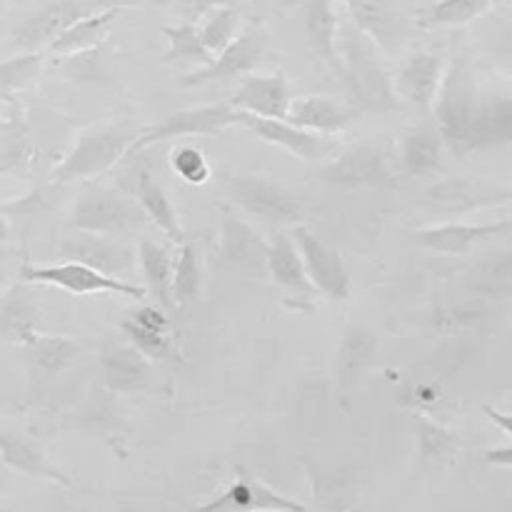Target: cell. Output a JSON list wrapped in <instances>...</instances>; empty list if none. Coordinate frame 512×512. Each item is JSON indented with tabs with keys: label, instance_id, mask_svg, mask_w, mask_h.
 Listing matches in <instances>:
<instances>
[{
	"label": "cell",
	"instance_id": "obj_1",
	"mask_svg": "<svg viewBox=\"0 0 512 512\" xmlns=\"http://www.w3.org/2000/svg\"><path fill=\"white\" fill-rule=\"evenodd\" d=\"M433 118L445 148L458 158L508 148L512 143L510 78L480 63L470 50H460L445 65Z\"/></svg>",
	"mask_w": 512,
	"mask_h": 512
},
{
	"label": "cell",
	"instance_id": "obj_2",
	"mask_svg": "<svg viewBox=\"0 0 512 512\" xmlns=\"http://www.w3.org/2000/svg\"><path fill=\"white\" fill-rule=\"evenodd\" d=\"M338 73L345 80L355 108L373 110V113L400 108L388 58L380 53L373 40L365 38L353 25H340Z\"/></svg>",
	"mask_w": 512,
	"mask_h": 512
},
{
	"label": "cell",
	"instance_id": "obj_3",
	"mask_svg": "<svg viewBox=\"0 0 512 512\" xmlns=\"http://www.w3.org/2000/svg\"><path fill=\"white\" fill-rule=\"evenodd\" d=\"M140 138V130L128 123L98 125L90 128L75 140L73 148L65 153V158L50 170L48 180L53 185L73 183V180L95 178L103 170L113 168L118 160L133 150L135 140Z\"/></svg>",
	"mask_w": 512,
	"mask_h": 512
},
{
	"label": "cell",
	"instance_id": "obj_4",
	"mask_svg": "<svg viewBox=\"0 0 512 512\" xmlns=\"http://www.w3.org/2000/svg\"><path fill=\"white\" fill-rule=\"evenodd\" d=\"M228 198L250 218L268 225H303L308 220V208L303 200L263 173H238L225 178Z\"/></svg>",
	"mask_w": 512,
	"mask_h": 512
},
{
	"label": "cell",
	"instance_id": "obj_5",
	"mask_svg": "<svg viewBox=\"0 0 512 512\" xmlns=\"http://www.w3.org/2000/svg\"><path fill=\"white\" fill-rule=\"evenodd\" d=\"M70 220H73L75 230L110 235V238L125 233V230L148 225V218L140 205L130 198V193L98 183H90L80 190Z\"/></svg>",
	"mask_w": 512,
	"mask_h": 512
},
{
	"label": "cell",
	"instance_id": "obj_6",
	"mask_svg": "<svg viewBox=\"0 0 512 512\" xmlns=\"http://www.w3.org/2000/svg\"><path fill=\"white\" fill-rule=\"evenodd\" d=\"M20 283L25 285H50V288L65 290L70 295H95V293H118L125 298L145 300V288L125 283L120 278L98 273L83 263L60 260V263H25L20 268Z\"/></svg>",
	"mask_w": 512,
	"mask_h": 512
},
{
	"label": "cell",
	"instance_id": "obj_7",
	"mask_svg": "<svg viewBox=\"0 0 512 512\" xmlns=\"http://www.w3.org/2000/svg\"><path fill=\"white\" fill-rule=\"evenodd\" d=\"M270 35L260 23H250L248 28L238 30L233 40L210 60L208 65H200L198 70L188 73L183 78L185 88L210 83V80H230L243 78V75L255 73L268 58Z\"/></svg>",
	"mask_w": 512,
	"mask_h": 512
},
{
	"label": "cell",
	"instance_id": "obj_8",
	"mask_svg": "<svg viewBox=\"0 0 512 512\" xmlns=\"http://www.w3.org/2000/svg\"><path fill=\"white\" fill-rule=\"evenodd\" d=\"M240 113L225 103L198 105V108H183L170 113L160 123L150 125L140 133L130 153L150 148V145L165 143L175 138H200V135H220L228 128H238Z\"/></svg>",
	"mask_w": 512,
	"mask_h": 512
},
{
	"label": "cell",
	"instance_id": "obj_9",
	"mask_svg": "<svg viewBox=\"0 0 512 512\" xmlns=\"http://www.w3.org/2000/svg\"><path fill=\"white\" fill-rule=\"evenodd\" d=\"M113 5L115 3H108V0H55V3L40 8L35 15H30L28 20H23L15 28L10 43L20 53H43V48H48L75 20L98 13V10L113 8Z\"/></svg>",
	"mask_w": 512,
	"mask_h": 512
},
{
	"label": "cell",
	"instance_id": "obj_10",
	"mask_svg": "<svg viewBox=\"0 0 512 512\" xmlns=\"http://www.w3.org/2000/svg\"><path fill=\"white\" fill-rule=\"evenodd\" d=\"M290 240L298 248L300 260H303L305 275H308L310 285L315 288V293H323L330 300H348L350 298V273L345 260L340 258V253L330 245H325L313 230H308L305 225H295L290 230Z\"/></svg>",
	"mask_w": 512,
	"mask_h": 512
},
{
	"label": "cell",
	"instance_id": "obj_11",
	"mask_svg": "<svg viewBox=\"0 0 512 512\" xmlns=\"http://www.w3.org/2000/svg\"><path fill=\"white\" fill-rule=\"evenodd\" d=\"M393 160L380 143H355L333 155L320 178L338 188H370L393 180Z\"/></svg>",
	"mask_w": 512,
	"mask_h": 512
},
{
	"label": "cell",
	"instance_id": "obj_12",
	"mask_svg": "<svg viewBox=\"0 0 512 512\" xmlns=\"http://www.w3.org/2000/svg\"><path fill=\"white\" fill-rule=\"evenodd\" d=\"M218 255L220 263L233 273L248 278L268 275V240H263V235L233 210H223L220 215Z\"/></svg>",
	"mask_w": 512,
	"mask_h": 512
},
{
	"label": "cell",
	"instance_id": "obj_13",
	"mask_svg": "<svg viewBox=\"0 0 512 512\" xmlns=\"http://www.w3.org/2000/svg\"><path fill=\"white\" fill-rule=\"evenodd\" d=\"M188 512H305V505L273 490L245 468H238V475L223 493Z\"/></svg>",
	"mask_w": 512,
	"mask_h": 512
},
{
	"label": "cell",
	"instance_id": "obj_14",
	"mask_svg": "<svg viewBox=\"0 0 512 512\" xmlns=\"http://www.w3.org/2000/svg\"><path fill=\"white\" fill-rule=\"evenodd\" d=\"M353 28L378 45L385 58H395L410 43V23L390 0H343Z\"/></svg>",
	"mask_w": 512,
	"mask_h": 512
},
{
	"label": "cell",
	"instance_id": "obj_15",
	"mask_svg": "<svg viewBox=\"0 0 512 512\" xmlns=\"http://www.w3.org/2000/svg\"><path fill=\"white\" fill-rule=\"evenodd\" d=\"M512 193L498 185L483 183V180L470 178H450L440 180L425 193L423 208L433 210L438 215H463L473 210L490 208V205H508Z\"/></svg>",
	"mask_w": 512,
	"mask_h": 512
},
{
	"label": "cell",
	"instance_id": "obj_16",
	"mask_svg": "<svg viewBox=\"0 0 512 512\" xmlns=\"http://www.w3.org/2000/svg\"><path fill=\"white\" fill-rule=\"evenodd\" d=\"M445 58L433 50H410L393 75L395 95L400 103H410L418 110H433L438 90L443 85Z\"/></svg>",
	"mask_w": 512,
	"mask_h": 512
},
{
	"label": "cell",
	"instance_id": "obj_17",
	"mask_svg": "<svg viewBox=\"0 0 512 512\" xmlns=\"http://www.w3.org/2000/svg\"><path fill=\"white\" fill-rule=\"evenodd\" d=\"M240 113V110H238ZM238 128H248L258 135L260 140L270 145H278V148L288 150L290 155L300 160H328L338 153V143L328 135L310 133V130L295 128V125L285 123V120H270V118H255V115L240 113Z\"/></svg>",
	"mask_w": 512,
	"mask_h": 512
},
{
	"label": "cell",
	"instance_id": "obj_18",
	"mask_svg": "<svg viewBox=\"0 0 512 512\" xmlns=\"http://www.w3.org/2000/svg\"><path fill=\"white\" fill-rule=\"evenodd\" d=\"M60 258L83 263L98 273L118 278L128 273L135 263V250L128 248L120 240H113L110 235H93L83 230H73L60 240Z\"/></svg>",
	"mask_w": 512,
	"mask_h": 512
},
{
	"label": "cell",
	"instance_id": "obj_19",
	"mask_svg": "<svg viewBox=\"0 0 512 512\" xmlns=\"http://www.w3.org/2000/svg\"><path fill=\"white\" fill-rule=\"evenodd\" d=\"M293 100V90L285 75L280 73H248L238 78L230 108L255 118L285 120Z\"/></svg>",
	"mask_w": 512,
	"mask_h": 512
},
{
	"label": "cell",
	"instance_id": "obj_20",
	"mask_svg": "<svg viewBox=\"0 0 512 512\" xmlns=\"http://www.w3.org/2000/svg\"><path fill=\"white\" fill-rule=\"evenodd\" d=\"M100 383L113 393H145L155 385V368L148 358L138 353L133 345L110 343L100 350L98 358Z\"/></svg>",
	"mask_w": 512,
	"mask_h": 512
},
{
	"label": "cell",
	"instance_id": "obj_21",
	"mask_svg": "<svg viewBox=\"0 0 512 512\" xmlns=\"http://www.w3.org/2000/svg\"><path fill=\"white\" fill-rule=\"evenodd\" d=\"M398 170L413 178L438 175L445 168V143L435 123L410 125L398 138Z\"/></svg>",
	"mask_w": 512,
	"mask_h": 512
},
{
	"label": "cell",
	"instance_id": "obj_22",
	"mask_svg": "<svg viewBox=\"0 0 512 512\" xmlns=\"http://www.w3.org/2000/svg\"><path fill=\"white\" fill-rule=\"evenodd\" d=\"M510 220H498V223H443V225H425L415 230V243L423 245L425 250H433L440 255H465L475 245L485 243L490 238L508 233Z\"/></svg>",
	"mask_w": 512,
	"mask_h": 512
},
{
	"label": "cell",
	"instance_id": "obj_23",
	"mask_svg": "<svg viewBox=\"0 0 512 512\" xmlns=\"http://www.w3.org/2000/svg\"><path fill=\"white\" fill-rule=\"evenodd\" d=\"M0 460H3L5 468L15 470L20 475H28V478L45 480V483L60 485V488L73 485L68 473H63L35 440L13 433V430L0 428Z\"/></svg>",
	"mask_w": 512,
	"mask_h": 512
},
{
	"label": "cell",
	"instance_id": "obj_24",
	"mask_svg": "<svg viewBox=\"0 0 512 512\" xmlns=\"http://www.w3.org/2000/svg\"><path fill=\"white\" fill-rule=\"evenodd\" d=\"M268 275L288 293L285 303L310 305L315 298V288L305 275L303 260L288 233H275L268 243Z\"/></svg>",
	"mask_w": 512,
	"mask_h": 512
},
{
	"label": "cell",
	"instance_id": "obj_25",
	"mask_svg": "<svg viewBox=\"0 0 512 512\" xmlns=\"http://www.w3.org/2000/svg\"><path fill=\"white\" fill-rule=\"evenodd\" d=\"M35 160V145L20 105L5 100V113L0 115V175L25 178Z\"/></svg>",
	"mask_w": 512,
	"mask_h": 512
},
{
	"label": "cell",
	"instance_id": "obj_26",
	"mask_svg": "<svg viewBox=\"0 0 512 512\" xmlns=\"http://www.w3.org/2000/svg\"><path fill=\"white\" fill-rule=\"evenodd\" d=\"M353 118L355 108H348L340 100L328 98V95H303V98L290 100L285 123L330 138L333 133H343Z\"/></svg>",
	"mask_w": 512,
	"mask_h": 512
},
{
	"label": "cell",
	"instance_id": "obj_27",
	"mask_svg": "<svg viewBox=\"0 0 512 512\" xmlns=\"http://www.w3.org/2000/svg\"><path fill=\"white\" fill-rule=\"evenodd\" d=\"M130 198L140 205V210L145 213L148 223H153L155 228L168 238V243H185V233L183 225H180L175 203L170 200V195L165 193L163 185H160L148 170H138V173H135Z\"/></svg>",
	"mask_w": 512,
	"mask_h": 512
},
{
	"label": "cell",
	"instance_id": "obj_28",
	"mask_svg": "<svg viewBox=\"0 0 512 512\" xmlns=\"http://www.w3.org/2000/svg\"><path fill=\"white\" fill-rule=\"evenodd\" d=\"M375 353H378V338L363 325H348L338 350V395L343 403H348L350 390L370 368Z\"/></svg>",
	"mask_w": 512,
	"mask_h": 512
},
{
	"label": "cell",
	"instance_id": "obj_29",
	"mask_svg": "<svg viewBox=\"0 0 512 512\" xmlns=\"http://www.w3.org/2000/svg\"><path fill=\"white\" fill-rule=\"evenodd\" d=\"M135 260L140 265V273L145 280V293L153 295L163 310H173V250L168 245H160L155 240L143 238L138 243V253Z\"/></svg>",
	"mask_w": 512,
	"mask_h": 512
},
{
	"label": "cell",
	"instance_id": "obj_30",
	"mask_svg": "<svg viewBox=\"0 0 512 512\" xmlns=\"http://www.w3.org/2000/svg\"><path fill=\"white\" fill-rule=\"evenodd\" d=\"M40 320H43V313H40L38 300L25 288V283L0 295V335L5 340H15L20 345L25 335L40 330Z\"/></svg>",
	"mask_w": 512,
	"mask_h": 512
},
{
	"label": "cell",
	"instance_id": "obj_31",
	"mask_svg": "<svg viewBox=\"0 0 512 512\" xmlns=\"http://www.w3.org/2000/svg\"><path fill=\"white\" fill-rule=\"evenodd\" d=\"M123 13V5H113V8L98 10L93 15H85V18L75 20L65 33H60L53 43L48 45L50 55H78L85 50H93L95 45L103 43V38L108 35V28L113 25V20Z\"/></svg>",
	"mask_w": 512,
	"mask_h": 512
},
{
	"label": "cell",
	"instance_id": "obj_32",
	"mask_svg": "<svg viewBox=\"0 0 512 512\" xmlns=\"http://www.w3.org/2000/svg\"><path fill=\"white\" fill-rule=\"evenodd\" d=\"M305 30L315 53L338 70V33L340 20L335 0H308L305 10Z\"/></svg>",
	"mask_w": 512,
	"mask_h": 512
},
{
	"label": "cell",
	"instance_id": "obj_33",
	"mask_svg": "<svg viewBox=\"0 0 512 512\" xmlns=\"http://www.w3.org/2000/svg\"><path fill=\"white\" fill-rule=\"evenodd\" d=\"M20 345L28 350L30 363L45 375H55L60 370H65L73 363L75 355H78V343L73 338L48 335L43 330H33L30 335H25V340Z\"/></svg>",
	"mask_w": 512,
	"mask_h": 512
},
{
	"label": "cell",
	"instance_id": "obj_34",
	"mask_svg": "<svg viewBox=\"0 0 512 512\" xmlns=\"http://www.w3.org/2000/svg\"><path fill=\"white\" fill-rule=\"evenodd\" d=\"M508 0H438L418 15L420 28H460Z\"/></svg>",
	"mask_w": 512,
	"mask_h": 512
},
{
	"label": "cell",
	"instance_id": "obj_35",
	"mask_svg": "<svg viewBox=\"0 0 512 512\" xmlns=\"http://www.w3.org/2000/svg\"><path fill=\"white\" fill-rule=\"evenodd\" d=\"M203 288V258H200V248L195 243H180L178 255L173 260V305L175 308H188L195 303Z\"/></svg>",
	"mask_w": 512,
	"mask_h": 512
},
{
	"label": "cell",
	"instance_id": "obj_36",
	"mask_svg": "<svg viewBox=\"0 0 512 512\" xmlns=\"http://www.w3.org/2000/svg\"><path fill=\"white\" fill-rule=\"evenodd\" d=\"M43 53H18L0 63V98L13 100L15 95L35 85L43 70Z\"/></svg>",
	"mask_w": 512,
	"mask_h": 512
},
{
	"label": "cell",
	"instance_id": "obj_37",
	"mask_svg": "<svg viewBox=\"0 0 512 512\" xmlns=\"http://www.w3.org/2000/svg\"><path fill=\"white\" fill-rule=\"evenodd\" d=\"M120 330H123L125 340L138 350L143 358H148L150 363H180V350L178 343H175L173 335L163 333H150V330H143L140 325H135L133 320H123L120 323Z\"/></svg>",
	"mask_w": 512,
	"mask_h": 512
},
{
	"label": "cell",
	"instance_id": "obj_38",
	"mask_svg": "<svg viewBox=\"0 0 512 512\" xmlns=\"http://www.w3.org/2000/svg\"><path fill=\"white\" fill-rule=\"evenodd\" d=\"M163 35L168 38L165 60H193V63H198V68L213 60V55L203 45V38H200L198 23H190L188 20V23L180 25H165Z\"/></svg>",
	"mask_w": 512,
	"mask_h": 512
},
{
	"label": "cell",
	"instance_id": "obj_39",
	"mask_svg": "<svg viewBox=\"0 0 512 512\" xmlns=\"http://www.w3.org/2000/svg\"><path fill=\"white\" fill-rule=\"evenodd\" d=\"M203 25L200 28V38H203V45L208 48V53L218 55L230 40L238 35V23H240V13L238 8L233 5H223V8L210 10L208 15H203Z\"/></svg>",
	"mask_w": 512,
	"mask_h": 512
},
{
	"label": "cell",
	"instance_id": "obj_40",
	"mask_svg": "<svg viewBox=\"0 0 512 512\" xmlns=\"http://www.w3.org/2000/svg\"><path fill=\"white\" fill-rule=\"evenodd\" d=\"M418 420V445H420V460L423 463H440V460L450 458L458 450V438L443 425L433 423L425 415H415Z\"/></svg>",
	"mask_w": 512,
	"mask_h": 512
},
{
	"label": "cell",
	"instance_id": "obj_41",
	"mask_svg": "<svg viewBox=\"0 0 512 512\" xmlns=\"http://www.w3.org/2000/svg\"><path fill=\"white\" fill-rule=\"evenodd\" d=\"M170 168L178 173L180 180H185L188 185H198V188L208 183L210 175H213L208 158H205L198 145H178V148H173Z\"/></svg>",
	"mask_w": 512,
	"mask_h": 512
},
{
	"label": "cell",
	"instance_id": "obj_42",
	"mask_svg": "<svg viewBox=\"0 0 512 512\" xmlns=\"http://www.w3.org/2000/svg\"><path fill=\"white\" fill-rule=\"evenodd\" d=\"M315 493L318 500L330 510L345 508L343 503H350V498L355 495V478L353 473H345V470H335V473H318L313 478Z\"/></svg>",
	"mask_w": 512,
	"mask_h": 512
},
{
	"label": "cell",
	"instance_id": "obj_43",
	"mask_svg": "<svg viewBox=\"0 0 512 512\" xmlns=\"http://www.w3.org/2000/svg\"><path fill=\"white\" fill-rule=\"evenodd\" d=\"M130 320H133L135 325H140L143 330H150V333L170 335V320L168 315H165V310L158 308V305H143V308L135 310Z\"/></svg>",
	"mask_w": 512,
	"mask_h": 512
},
{
	"label": "cell",
	"instance_id": "obj_44",
	"mask_svg": "<svg viewBox=\"0 0 512 512\" xmlns=\"http://www.w3.org/2000/svg\"><path fill=\"white\" fill-rule=\"evenodd\" d=\"M485 463L495 465V468H510L512 465L510 445H500V448L488 450V453H485Z\"/></svg>",
	"mask_w": 512,
	"mask_h": 512
},
{
	"label": "cell",
	"instance_id": "obj_45",
	"mask_svg": "<svg viewBox=\"0 0 512 512\" xmlns=\"http://www.w3.org/2000/svg\"><path fill=\"white\" fill-rule=\"evenodd\" d=\"M223 5H230V0H190V13H193V20H190V23H195L198 18L208 15L210 10L223 8Z\"/></svg>",
	"mask_w": 512,
	"mask_h": 512
},
{
	"label": "cell",
	"instance_id": "obj_46",
	"mask_svg": "<svg viewBox=\"0 0 512 512\" xmlns=\"http://www.w3.org/2000/svg\"><path fill=\"white\" fill-rule=\"evenodd\" d=\"M483 410H485V415H488V418L493 420L500 430H503L505 438H512V415L510 413H500V410L488 408V405H485Z\"/></svg>",
	"mask_w": 512,
	"mask_h": 512
},
{
	"label": "cell",
	"instance_id": "obj_47",
	"mask_svg": "<svg viewBox=\"0 0 512 512\" xmlns=\"http://www.w3.org/2000/svg\"><path fill=\"white\" fill-rule=\"evenodd\" d=\"M13 238V233H10V223H8V215L3 213V208H0V245L8 243V240Z\"/></svg>",
	"mask_w": 512,
	"mask_h": 512
},
{
	"label": "cell",
	"instance_id": "obj_48",
	"mask_svg": "<svg viewBox=\"0 0 512 512\" xmlns=\"http://www.w3.org/2000/svg\"><path fill=\"white\" fill-rule=\"evenodd\" d=\"M0 512H5V508H3V505H0Z\"/></svg>",
	"mask_w": 512,
	"mask_h": 512
}]
</instances>
